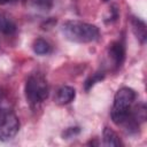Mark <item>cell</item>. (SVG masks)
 <instances>
[{"label": "cell", "mask_w": 147, "mask_h": 147, "mask_svg": "<svg viewBox=\"0 0 147 147\" xmlns=\"http://www.w3.org/2000/svg\"><path fill=\"white\" fill-rule=\"evenodd\" d=\"M61 31L65 39L78 44L93 42L100 37V31L98 26L77 20H70L64 22L62 24Z\"/></svg>", "instance_id": "6da1fadb"}, {"label": "cell", "mask_w": 147, "mask_h": 147, "mask_svg": "<svg viewBox=\"0 0 147 147\" xmlns=\"http://www.w3.org/2000/svg\"><path fill=\"white\" fill-rule=\"evenodd\" d=\"M136 99H137V93L131 87L123 86L116 92L110 114L111 119L116 125L123 126V124L127 121Z\"/></svg>", "instance_id": "7a4b0ae2"}, {"label": "cell", "mask_w": 147, "mask_h": 147, "mask_svg": "<svg viewBox=\"0 0 147 147\" xmlns=\"http://www.w3.org/2000/svg\"><path fill=\"white\" fill-rule=\"evenodd\" d=\"M25 98L26 101L31 107H37L38 105L42 103L49 93V87L46 77L42 72L34 71L29 75L25 82Z\"/></svg>", "instance_id": "3957f363"}, {"label": "cell", "mask_w": 147, "mask_h": 147, "mask_svg": "<svg viewBox=\"0 0 147 147\" xmlns=\"http://www.w3.org/2000/svg\"><path fill=\"white\" fill-rule=\"evenodd\" d=\"M18 130L20 119L16 114L7 107H0V140L8 141L13 139Z\"/></svg>", "instance_id": "277c9868"}, {"label": "cell", "mask_w": 147, "mask_h": 147, "mask_svg": "<svg viewBox=\"0 0 147 147\" xmlns=\"http://www.w3.org/2000/svg\"><path fill=\"white\" fill-rule=\"evenodd\" d=\"M107 55L109 59V63L111 64L113 70L121 69L122 64L125 60V42L124 39H118L111 41L107 48Z\"/></svg>", "instance_id": "5b68a950"}, {"label": "cell", "mask_w": 147, "mask_h": 147, "mask_svg": "<svg viewBox=\"0 0 147 147\" xmlns=\"http://www.w3.org/2000/svg\"><path fill=\"white\" fill-rule=\"evenodd\" d=\"M75 96H76L75 88L65 85V86H62L57 90L55 98H54V101H55V103H57L60 106H64V105H68L71 101H74Z\"/></svg>", "instance_id": "8992f818"}, {"label": "cell", "mask_w": 147, "mask_h": 147, "mask_svg": "<svg viewBox=\"0 0 147 147\" xmlns=\"http://www.w3.org/2000/svg\"><path fill=\"white\" fill-rule=\"evenodd\" d=\"M131 26H132V31L136 34V37L138 38V40L141 44H145L146 38H147V33H146V24L144 21H141L138 17H132L131 18Z\"/></svg>", "instance_id": "52a82bcc"}, {"label": "cell", "mask_w": 147, "mask_h": 147, "mask_svg": "<svg viewBox=\"0 0 147 147\" xmlns=\"http://www.w3.org/2000/svg\"><path fill=\"white\" fill-rule=\"evenodd\" d=\"M16 31V24L14 20L6 13L0 11V32L5 34H13Z\"/></svg>", "instance_id": "ba28073f"}, {"label": "cell", "mask_w": 147, "mask_h": 147, "mask_svg": "<svg viewBox=\"0 0 147 147\" xmlns=\"http://www.w3.org/2000/svg\"><path fill=\"white\" fill-rule=\"evenodd\" d=\"M102 144L105 146H121L122 141L118 137V134L111 130L110 127H105L102 133Z\"/></svg>", "instance_id": "9c48e42d"}, {"label": "cell", "mask_w": 147, "mask_h": 147, "mask_svg": "<svg viewBox=\"0 0 147 147\" xmlns=\"http://www.w3.org/2000/svg\"><path fill=\"white\" fill-rule=\"evenodd\" d=\"M32 49L38 55H47L52 52V46L47 40L42 38H37L32 44Z\"/></svg>", "instance_id": "30bf717a"}, {"label": "cell", "mask_w": 147, "mask_h": 147, "mask_svg": "<svg viewBox=\"0 0 147 147\" xmlns=\"http://www.w3.org/2000/svg\"><path fill=\"white\" fill-rule=\"evenodd\" d=\"M105 78V71L103 70H101V71H96V72H94L92 76H90L87 79H86V82H85V90L86 91H88L95 83H98V82H100V80H102Z\"/></svg>", "instance_id": "8fae6325"}, {"label": "cell", "mask_w": 147, "mask_h": 147, "mask_svg": "<svg viewBox=\"0 0 147 147\" xmlns=\"http://www.w3.org/2000/svg\"><path fill=\"white\" fill-rule=\"evenodd\" d=\"M33 6L41 10V11H48L53 6V0H32Z\"/></svg>", "instance_id": "7c38bea8"}, {"label": "cell", "mask_w": 147, "mask_h": 147, "mask_svg": "<svg viewBox=\"0 0 147 147\" xmlns=\"http://www.w3.org/2000/svg\"><path fill=\"white\" fill-rule=\"evenodd\" d=\"M117 18H118V8L116 5H113L109 8L107 15L105 16V22L106 23H114L117 21Z\"/></svg>", "instance_id": "4fadbf2b"}, {"label": "cell", "mask_w": 147, "mask_h": 147, "mask_svg": "<svg viewBox=\"0 0 147 147\" xmlns=\"http://www.w3.org/2000/svg\"><path fill=\"white\" fill-rule=\"evenodd\" d=\"M79 133V127H69V129H67L64 132H63V137L64 138H72V137H75L76 134H78Z\"/></svg>", "instance_id": "5bb4252c"}, {"label": "cell", "mask_w": 147, "mask_h": 147, "mask_svg": "<svg viewBox=\"0 0 147 147\" xmlns=\"http://www.w3.org/2000/svg\"><path fill=\"white\" fill-rule=\"evenodd\" d=\"M16 0H0V5H6V3H10V2H14Z\"/></svg>", "instance_id": "9a60e30c"}, {"label": "cell", "mask_w": 147, "mask_h": 147, "mask_svg": "<svg viewBox=\"0 0 147 147\" xmlns=\"http://www.w3.org/2000/svg\"><path fill=\"white\" fill-rule=\"evenodd\" d=\"M102 1H103V2H107V1H109V0H102Z\"/></svg>", "instance_id": "2e32d148"}]
</instances>
